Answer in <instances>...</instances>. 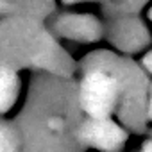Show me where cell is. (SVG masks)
I'll list each match as a JSON object with an SVG mask.
<instances>
[{
	"label": "cell",
	"mask_w": 152,
	"mask_h": 152,
	"mask_svg": "<svg viewBox=\"0 0 152 152\" xmlns=\"http://www.w3.org/2000/svg\"><path fill=\"white\" fill-rule=\"evenodd\" d=\"M150 116H152V95H150Z\"/></svg>",
	"instance_id": "obj_7"
},
{
	"label": "cell",
	"mask_w": 152,
	"mask_h": 152,
	"mask_svg": "<svg viewBox=\"0 0 152 152\" xmlns=\"http://www.w3.org/2000/svg\"><path fill=\"white\" fill-rule=\"evenodd\" d=\"M145 66H147V68H148V70L152 72V52H150V54H148V56L145 57Z\"/></svg>",
	"instance_id": "obj_5"
},
{
	"label": "cell",
	"mask_w": 152,
	"mask_h": 152,
	"mask_svg": "<svg viewBox=\"0 0 152 152\" xmlns=\"http://www.w3.org/2000/svg\"><path fill=\"white\" fill-rule=\"evenodd\" d=\"M116 99V83L106 72H90L81 88L83 107L93 118H106Z\"/></svg>",
	"instance_id": "obj_1"
},
{
	"label": "cell",
	"mask_w": 152,
	"mask_h": 152,
	"mask_svg": "<svg viewBox=\"0 0 152 152\" xmlns=\"http://www.w3.org/2000/svg\"><path fill=\"white\" fill-rule=\"evenodd\" d=\"M83 140L97 148L113 152L124 141V131L107 118H93L83 127Z\"/></svg>",
	"instance_id": "obj_2"
},
{
	"label": "cell",
	"mask_w": 152,
	"mask_h": 152,
	"mask_svg": "<svg viewBox=\"0 0 152 152\" xmlns=\"http://www.w3.org/2000/svg\"><path fill=\"white\" fill-rule=\"evenodd\" d=\"M0 152H13L11 138L4 129H0Z\"/></svg>",
	"instance_id": "obj_4"
},
{
	"label": "cell",
	"mask_w": 152,
	"mask_h": 152,
	"mask_svg": "<svg viewBox=\"0 0 152 152\" xmlns=\"http://www.w3.org/2000/svg\"><path fill=\"white\" fill-rule=\"evenodd\" d=\"M143 152H152V143H147L145 148H143Z\"/></svg>",
	"instance_id": "obj_6"
},
{
	"label": "cell",
	"mask_w": 152,
	"mask_h": 152,
	"mask_svg": "<svg viewBox=\"0 0 152 152\" xmlns=\"http://www.w3.org/2000/svg\"><path fill=\"white\" fill-rule=\"evenodd\" d=\"M16 97V77L9 70H0V111L13 106Z\"/></svg>",
	"instance_id": "obj_3"
}]
</instances>
